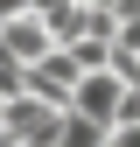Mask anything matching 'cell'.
I'll return each instance as SVG.
<instances>
[{
	"label": "cell",
	"mask_w": 140,
	"mask_h": 147,
	"mask_svg": "<svg viewBox=\"0 0 140 147\" xmlns=\"http://www.w3.org/2000/svg\"><path fill=\"white\" fill-rule=\"evenodd\" d=\"M63 119H70V112H56V105H42V98H14L0 140H14V147H56V140H63Z\"/></svg>",
	"instance_id": "obj_1"
},
{
	"label": "cell",
	"mask_w": 140,
	"mask_h": 147,
	"mask_svg": "<svg viewBox=\"0 0 140 147\" xmlns=\"http://www.w3.org/2000/svg\"><path fill=\"white\" fill-rule=\"evenodd\" d=\"M77 84H84V70H77V56H70V49H56V56H42V63L28 70V98L56 105V112H70V105H77Z\"/></svg>",
	"instance_id": "obj_2"
},
{
	"label": "cell",
	"mask_w": 140,
	"mask_h": 147,
	"mask_svg": "<svg viewBox=\"0 0 140 147\" xmlns=\"http://www.w3.org/2000/svg\"><path fill=\"white\" fill-rule=\"evenodd\" d=\"M112 147H140V126H112Z\"/></svg>",
	"instance_id": "obj_3"
}]
</instances>
